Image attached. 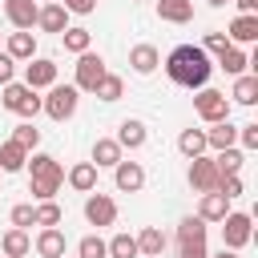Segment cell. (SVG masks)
Wrapping results in <instances>:
<instances>
[{
	"label": "cell",
	"instance_id": "1",
	"mask_svg": "<svg viewBox=\"0 0 258 258\" xmlns=\"http://www.w3.org/2000/svg\"><path fill=\"white\" fill-rule=\"evenodd\" d=\"M165 73L173 85L181 89H206L210 73H214V60L198 48V44H177L169 56H165Z\"/></svg>",
	"mask_w": 258,
	"mask_h": 258
},
{
	"label": "cell",
	"instance_id": "2",
	"mask_svg": "<svg viewBox=\"0 0 258 258\" xmlns=\"http://www.w3.org/2000/svg\"><path fill=\"white\" fill-rule=\"evenodd\" d=\"M24 169L32 173L28 194H32L36 202H52V198H56V189L64 185V169H60V161H56L52 153H32V157L24 161Z\"/></svg>",
	"mask_w": 258,
	"mask_h": 258
},
{
	"label": "cell",
	"instance_id": "3",
	"mask_svg": "<svg viewBox=\"0 0 258 258\" xmlns=\"http://www.w3.org/2000/svg\"><path fill=\"white\" fill-rule=\"evenodd\" d=\"M230 97L226 93H218V89H198V97H194V113L206 121V125H218V121H230Z\"/></svg>",
	"mask_w": 258,
	"mask_h": 258
},
{
	"label": "cell",
	"instance_id": "4",
	"mask_svg": "<svg viewBox=\"0 0 258 258\" xmlns=\"http://www.w3.org/2000/svg\"><path fill=\"white\" fill-rule=\"evenodd\" d=\"M77 105H81V93H77L73 85H52L48 97H40V109H44L52 121H69V117L77 113Z\"/></svg>",
	"mask_w": 258,
	"mask_h": 258
},
{
	"label": "cell",
	"instance_id": "5",
	"mask_svg": "<svg viewBox=\"0 0 258 258\" xmlns=\"http://www.w3.org/2000/svg\"><path fill=\"white\" fill-rule=\"evenodd\" d=\"M250 238H254V218L242 214V210H230L222 218V246L226 250H242V246H250Z\"/></svg>",
	"mask_w": 258,
	"mask_h": 258
},
{
	"label": "cell",
	"instance_id": "6",
	"mask_svg": "<svg viewBox=\"0 0 258 258\" xmlns=\"http://www.w3.org/2000/svg\"><path fill=\"white\" fill-rule=\"evenodd\" d=\"M109 69H105V56L101 52H81L77 56V93H93L97 85H101V77H105Z\"/></svg>",
	"mask_w": 258,
	"mask_h": 258
},
{
	"label": "cell",
	"instance_id": "7",
	"mask_svg": "<svg viewBox=\"0 0 258 258\" xmlns=\"http://www.w3.org/2000/svg\"><path fill=\"white\" fill-rule=\"evenodd\" d=\"M24 85H28L32 93L52 89V85H56V60H48V56H32V60L24 64Z\"/></svg>",
	"mask_w": 258,
	"mask_h": 258
},
{
	"label": "cell",
	"instance_id": "8",
	"mask_svg": "<svg viewBox=\"0 0 258 258\" xmlns=\"http://www.w3.org/2000/svg\"><path fill=\"white\" fill-rule=\"evenodd\" d=\"M189 185L198 189V194H218V165H214V157H189Z\"/></svg>",
	"mask_w": 258,
	"mask_h": 258
},
{
	"label": "cell",
	"instance_id": "9",
	"mask_svg": "<svg viewBox=\"0 0 258 258\" xmlns=\"http://www.w3.org/2000/svg\"><path fill=\"white\" fill-rule=\"evenodd\" d=\"M85 222L97 226V230H101V226H113V222H117V202H113L109 194H89V198H85Z\"/></svg>",
	"mask_w": 258,
	"mask_h": 258
},
{
	"label": "cell",
	"instance_id": "10",
	"mask_svg": "<svg viewBox=\"0 0 258 258\" xmlns=\"http://www.w3.org/2000/svg\"><path fill=\"white\" fill-rule=\"evenodd\" d=\"M36 12H40L36 0H4V16H8V24L16 32H32L36 28Z\"/></svg>",
	"mask_w": 258,
	"mask_h": 258
},
{
	"label": "cell",
	"instance_id": "11",
	"mask_svg": "<svg viewBox=\"0 0 258 258\" xmlns=\"http://www.w3.org/2000/svg\"><path fill=\"white\" fill-rule=\"evenodd\" d=\"M113 181H117L121 194H137V189H145V165L141 161H117L113 165Z\"/></svg>",
	"mask_w": 258,
	"mask_h": 258
},
{
	"label": "cell",
	"instance_id": "12",
	"mask_svg": "<svg viewBox=\"0 0 258 258\" xmlns=\"http://www.w3.org/2000/svg\"><path fill=\"white\" fill-rule=\"evenodd\" d=\"M226 40L230 44H254L258 40V12H238L234 20H230V32H226Z\"/></svg>",
	"mask_w": 258,
	"mask_h": 258
},
{
	"label": "cell",
	"instance_id": "13",
	"mask_svg": "<svg viewBox=\"0 0 258 258\" xmlns=\"http://www.w3.org/2000/svg\"><path fill=\"white\" fill-rule=\"evenodd\" d=\"M157 64H161V52H157V44H133V48H129V69H133L137 77H149V73H157Z\"/></svg>",
	"mask_w": 258,
	"mask_h": 258
},
{
	"label": "cell",
	"instance_id": "14",
	"mask_svg": "<svg viewBox=\"0 0 258 258\" xmlns=\"http://www.w3.org/2000/svg\"><path fill=\"white\" fill-rule=\"evenodd\" d=\"M113 141H117L121 149H141V145L149 141V129H145V121H137V117H125Z\"/></svg>",
	"mask_w": 258,
	"mask_h": 258
},
{
	"label": "cell",
	"instance_id": "15",
	"mask_svg": "<svg viewBox=\"0 0 258 258\" xmlns=\"http://www.w3.org/2000/svg\"><path fill=\"white\" fill-rule=\"evenodd\" d=\"M36 28H40V32H56V36H60V32L69 28V12H64L56 0H52V4H40V12H36Z\"/></svg>",
	"mask_w": 258,
	"mask_h": 258
},
{
	"label": "cell",
	"instance_id": "16",
	"mask_svg": "<svg viewBox=\"0 0 258 258\" xmlns=\"http://www.w3.org/2000/svg\"><path fill=\"white\" fill-rule=\"evenodd\" d=\"M117 161H125V149H121L113 137H97V141H93V165H97V169H113Z\"/></svg>",
	"mask_w": 258,
	"mask_h": 258
},
{
	"label": "cell",
	"instance_id": "17",
	"mask_svg": "<svg viewBox=\"0 0 258 258\" xmlns=\"http://www.w3.org/2000/svg\"><path fill=\"white\" fill-rule=\"evenodd\" d=\"M157 20H165V24H189L194 20V0H157Z\"/></svg>",
	"mask_w": 258,
	"mask_h": 258
},
{
	"label": "cell",
	"instance_id": "18",
	"mask_svg": "<svg viewBox=\"0 0 258 258\" xmlns=\"http://www.w3.org/2000/svg\"><path fill=\"white\" fill-rule=\"evenodd\" d=\"M4 52H8L16 64H20V60H32V56H36V36H32V32H8Z\"/></svg>",
	"mask_w": 258,
	"mask_h": 258
},
{
	"label": "cell",
	"instance_id": "19",
	"mask_svg": "<svg viewBox=\"0 0 258 258\" xmlns=\"http://www.w3.org/2000/svg\"><path fill=\"white\" fill-rule=\"evenodd\" d=\"M64 181H69L77 194H93V189H97V165H93V161H77V165L64 173Z\"/></svg>",
	"mask_w": 258,
	"mask_h": 258
},
{
	"label": "cell",
	"instance_id": "20",
	"mask_svg": "<svg viewBox=\"0 0 258 258\" xmlns=\"http://www.w3.org/2000/svg\"><path fill=\"white\" fill-rule=\"evenodd\" d=\"M32 250H36L40 258H64V234H60L56 226H48V230H40V234H36Z\"/></svg>",
	"mask_w": 258,
	"mask_h": 258
},
{
	"label": "cell",
	"instance_id": "21",
	"mask_svg": "<svg viewBox=\"0 0 258 258\" xmlns=\"http://www.w3.org/2000/svg\"><path fill=\"white\" fill-rule=\"evenodd\" d=\"M230 145H238V125H230V121H218V125H210L206 129V149H230Z\"/></svg>",
	"mask_w": 258,
	"mask_h": 258
},
{
	"label": "cell",
	"instance_id": "22",
	"mask_svg": "<svg viewBox=\"0 0 258 258\" xmlns=\"http://www.w3.org/2000/svg\"><path fill=\"white\" fill-rule=\"evenodd\" d=\"M137 254H141V258H161V254H165V234H161V226H145V230L137 234Z\"/></svg>",
	"mask_w": 258,
	"mask_h": 258
},
{
	"label": "cell",
	"instance_id": "23",
	"mask_svg": "<svg viewBox=\"0 0 258 258\" xmlns=\"http://www.w3.org/2000/svg\"><path fill=\"white\" fill-rule=\"evenodd\" d=\"M238 105H258V73H242V77H234V93H230Z\"/></svg>",
	"mask_w": 258,
	"mask_h": 258
},
{
	"label": "cell",
	"instance_id": "24",
	"mask_svg": "<svg viewBox=\"0 0 258 258\" xmlns=\"http://www.w3.org/2000/svg\"><path fill=\"white\" fill-rule=\"evenodd\" d=\"M230 214V202L222 198V194H202V206H198V218L210 226V222H222Z\"/></svg>",
	"mask_w": 258,
	"mask_h": 258
},
{
	"label": "cell",
	"instance_id": "25",
	"mask_svg": "<svg viewBox=\"0 0 258 258\" xmlns=\"http://www.w3.org/2000/svg\"><path fill=\"white\" fill-rule=\"evenodd\" d=\"M0 250H4V258H24L28 250H32V238H28V230H8L4 238H0Z\"/></svg>",
	"mask_w": 258,
	"mask_h": 258
},
{
	"label": "cell",
	"instance_id": "26",
	"mask_svg": "<svg viewBox=\"0 0 258 258\" xmlns=\"http://www.w3.org/2000/svg\"><path fill=\"white\" fill-rule=\"evenodd\" d=\"M24 161H28V153L8 137V141L0 145V173H20V169H24Z\"/></svg>",
	"mask_w": 258,
	"mask_h": 258
},
{
	"label": "cell",
	"instance_id": "27",
	"mask_svg": "<svg viewBox=\"0 0 258 258\" xmlns=\"http://www.w3.org/2000/svg\"><path fill=\"white\" fill-rule=\"evenodd\" d=\"M60 44H64V52L81 56V52H89V44H93V32H89V28H64V32H60Z\"/></svg>",
	"mask_w": 258,
	"mask_h": 258
},
{
	"label": "cell",
	"instance_id": "28",
	"mask_svg": "<svg viewBox=\"0 0 258 258\" xmlns=\"http://www.w3.org/2000/svg\"><path fill=\"white\" fill-rule=\"evenodd\" d=\"M218 69H226L230 77H242V73L250 69V56H246V52H242L238 44H230V48H226V52L218 56Z\"/></svg>",
	"mask_w": 258,
	"mask_h": 258
},
{
	"label": "cell",
	"instance_id": "29",
	"mask_svg": "<svg viewBox=\"0 0 258 258\" xmlns=\"http://www.w3.org/2000/svg\"><path fill=\"white\" fill-rule=\"evenodd\" d=\"M121 93H125V81H121L117 73H105V77H101V85L93 89V97H97V101H105V105L121 101Z\"/></svg>",
	"mask_w": 258,
	"mask_h": 258
},
{
	"label": "cell",
	"instance_id": "30",
	"mask_svg": "<svg viewBox=\"0 0 258 258\" xmlns=\"http://www.w3.org/2000/svg\"><path fill=\"white\" fill-rule=\"evenodd\" d=\"M206 230H210V226H206L198 214H189V218L177 222V242H181V246H185V242H206Z\"/></svg>",
	"mask_w": 258,
	"mask_h": 258
},
{
	"label": "cell",
	"instance_id": "31",
	"mask_svg": "<svg viewBox=\"0 0 258 258\" xmlns=\"http://www.w3.org/2000/svg\"><path fill=\"white\" fill-rule=\"evenodd\" d=\"M177 149H181L185 157H202V153H206V129H181Z\"/></svg>",
	"mask_w": 258,
	"mask_h": 258
},
{
	"label": "cell",
	"instance_id": "32",
	"mask_svg": "<svg viewBox=\"0 0 258 258\" xmlns=\"http://www.w3.org/2000/svg\"><path fill=\"white\" fill-rule=\"evenodd\" d=\"M242 149L238 145H230V149H222L218 157H214V165H218V177H230V173H242Z\"/></svg>",
	"mask_w": 258,
	"mask_h": 258
},
{
	"label": "cell",
	"instance_id": "33",
	"mask_svg": "<svg viewBox=\"0 0 258 258\" xmlns=\"http://www.w3.org/2000/svg\"><path fill=\"white\" fill-rule=\"evenodd\" d=\"M12 141H16L24 153H36V145H40V129H36L32 121H20V125L12 129Z\"/></svg>",
	"mask_w": 258,
	"mask_h": 258
},
{
	"label": "cell",
	"instance_id": "34",
	"mask_svg": "<svg viewBox=\"0 0 258 258\" xmlns=\"http://www.w3.org/2000/svg\"><path fill=\"white\" fill-rule=\"evenodd\" d=\"M60 218H64V214H60V206H56V202H36V206H32V222H36L40 230L60 226Z\"/></svg>",
	"mask_w": 258,
	"mask_h": 258
},
{
	"label": "cell",
	"instance_id": "35",
	"mask_svg": "<svg viewBox=\"0 0 258 258\" xmlns=\"http://www.w3.org/2000/svg\"><path fill=\"white\" fill-rule=\"evenodd\" d=\"M105 246H109V258H141V254H137V238H133V234H113Z\"/></svg>",
	"mask_w": 258,
	"mask_h": 258
},
{
	"label": "cell",
	"instance_id": "36",
	"mask_svg": "<svg viewBox=\"0 0 258 258\" xmlns=\"http://www.w3.org/2000/svg\"><path fill=\"white\" fill-rule=\"evenodd\" d=\"M77 258H109V246H105V238H97V234H85V238L77 242Z\"/></svg>",
	"mask_w": 258,
	"mask_h": 258
},
{
	"label": "cell",
	"instance_id": "37",
	"mask_svg": "<svg viewBox=\"0 0 258 258\" xmlns=\"http://www.w3.org/2000/svg\"><path fill=\"white\" fill-rule=\"evenodd\" d=\"M28 93H32V89H28V85H16V81H8V85H4V89H0V105H4V109H12V113H16V109H20V101H24V97H28Z\"/></svg>",
	"mask_w": 258,
	"mask_h": 258
},
{
	"label": "cell",
	"instance_id": "38",
	"mask_svg": "<svg viewBox=\"0 0 258 258\" xmlns=\"http://www.w3.org/2000/svg\"><path fill=\"white\" fill-rule=\"evenodd\" d=\"M198 48H202V52H206V56H214V60H218V56H222V52H226V48H230V40H226V32H206V36H202V44H198Z\"/></svg>",
	"mask_w": 258,
	"mask_h": 258
},
{
	"label": "cell",
	"instance_id": "39",
	"mask_svg": "<svg viewBox=\"0 0 258 258\" xmlns=\"http://www.w3.org/2000/svg\"><path fill=\"white\" fill-rule=\"evenodd\" d=\"M218 194H222L226 202H234V198H242V194H246V185H242V177H238V173H230V177H218Z\"/></svg>",
	"mask_w": 258,
	"mask_h": 258
},
{
	"label": "cell",
	"instance_id": "40",
	"mask_svg": "<svg viewBox=\"0 0 258 258\" xmlns=\"http://www.w3.org/2000/svg\"><path fill=\"white\" fill-rule=\"evenodd\" d=\"M12 226H16V230H28V226H36V222H32V202H20V206H12Z\"/></svg>",
	"mask_w": 258,
	"mask_h": 258
},
{
	"label": "cell",
	"instance_id": "41",
	"mask_svg": "<svg viewBox=\"0 0 258 258\" xmlns=\"http://www.w3.org/2000/svg\"><path fill=\"white\" fill-rule=\"evenodd\" d=\"M238 145L242 149H258V121H250V125L238 129Z\"/></svg>",
	"mask_w": 258,
	"mask_h": 258
},
{
	"label": "cell",
	"instance_id": "42",
	"mask_svg": "<svg viewBox=\"0 0 258 258\" xmlns=\"http://www.w3.org/2000/svg\"><path fill=\"white\" fill-rule=\"evenodd\" d=\"M64 12H77V16H89V12H97V0H56Z\"/></svg>",
	"mask_w": 258,
	"mask_h": 258
},
{
	"label": "cell",
	"instance_id": "43",
	"mask_svg": "<svg viewBox=\"0 0 258 258\" xmlns=\"http://www.w3.org/2000/svg\"><path fill=\"white\" fill-rule=\"evenodd\" d=\"M16 113H20V117H24V121H32V117H36V113H40V97H36V93H28V97H24V101H20V109H16Z\"/></svg>",
	"mask_w": 258,
	"mask_h": 258
},
{
	"label": "cell",
	"instance_id": "44",
	"mask_svg": "<svg viewBox=\"0 0 258 258\" xmlns=\"http://www.w3.org/2000/svg\"><path fill=\"white\" fill-rule=\"evenodd\" d=\"M177 258H210V250H206V242H185L177 250Z\"/></svg>",
	"mask_w": 258,
	"mask_h": 258
},
{
	"label": "cell",
	"instance_id": "45",
	"mask_svg": "<svg viewBox=\"0 0 258 258\" xmlns=\"http://www.w3.org/2000/svg\"><path fill=\"white\" fill-rule=\"evenodd\" d=\"M12 77H16V60H12L8 52H0V89H4Z\"/></svg>",
	"mask_w": 258,
	"mask_h": 258
},
{
	"label": "cell",
	"instance_id": "46",
	"mask_svg": "<svg viewBox=\"0 0 258 258\" xmlns=\"http://www.w3.org/2000/svg\"><path fill=\"white\" fill-rule=\"evenodd\" d=\"M230 4H238V12H258V0H230Z\"/></svg>",
	"mask_w": 258,
	"mask_h": 258
},
{
	"label": "cell",
	"instance_id": "47",
	"mask_svg": "<svg viewBox=\"0 0 258 258\" xmlns=\"http://www.w3.org/2000/svg\"><path fill=\"white\" fill-rule=\"evenodd\" d=\"M214 258H238V250H226V246H222V250H218Z\"/></svg>",
	"mask_w": 258,
	"mask_h": 258
},
{
	"label": "cell",
	"instance_id": "48",
	"mask_svg": "<svg viewBox=\"0 0 258 258\" xmlns=\"http://www.w3.org/2000/svg\"><path fill=\"white\" fill-rule=\"evenodd\" d=\"M206 4H210V8H226L230 0H206Z\"/></svg>",
	"mask_w": 258,
	"mask_h": 258
},
{
	"label": "cell",
	"instance_id": "49",
	"mask_svg": "<svg viewBox=\"0 0 258 258\" xmlns=\"http://www.w3.org/2000/svg\"><path fill=\"white\" fill-rule=\"evenodd\" d=\"M129 4H141V0H129Z\"/></svg>",
	"mask_w": 258,
	"mask_h": 258
},
{
	"label": "cell",
	"instance_id": "50",
	"mask_svg": "<svg viewBox=\"0 0 258 258\" xmlns=\"http://www.w3.org/2000/svg\"><path fill=\"white\" fill-rule=\"evenodd\" d=\"M36 4H40V0H36ZM44 4H52V0H44Z\"/></svg>",
	"mask_w": 258,
	"mask_h": 258
},
{
	"label": "cell",
	"instance_id": "51",
	"mask_svg": "<svg viewBox=\"0 0 258 258\" xmlns=\"http://www.w3.org/2000/svg\"><path fill=\"white\" fill-rule=\"evenodd\" d=\"M0 40H4V32H0Z\"/></svg>",
	"mask_w": 258,
	"mask_h": 258
}]
</instances>
